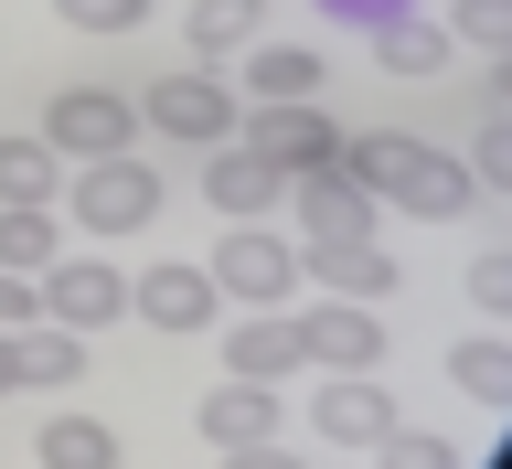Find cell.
Segmentation results:
<instances>
[{
    "label": "cell",
    "mask_w": 512,
    "mask_h": 469,
    "mask_svg": "<svg viewBox=\"0 0 512 469\" xmlns=\"http://www.w3.org/2000/svg\"><path fill=\"white\" fill-rule=\"evenodd\" d=\"M139 107V128H160V139H182V150H214V139H235V86H224L214 64L203 75H160L150 96H128Z\"/></svg>",
    "instance_id": "cell-3"
},
{
    "label": "cell",
    "mask_w": 512,
    "mask_h": 469,
    "mask_svg": "<svg viewBox=\"0 0 512 469\" xmlns=\"http://www.w3.org/2000/svg\"><path fill=\"white\" fill-rule=\"evenodd\" d=\"M54 256H64L54 203H0V267H11V278H43Z\"/></svg>",
    "instance_id": "cell-18"
},
{
    "label": "cell",
    "mask_w": 512,
    "mask_h": 469,
    "mask_svg": "<svg viewBox=\"0 0 512 469\" xmlns=\"http://www.w3.org/2000/svg\"><path fill=\"white\" fill-rule=\"evenodd\" d=\"M0 395H22V342L0 331Z\"/></svg>",
    "instance_id": "cell-30"
},
{
    "label": "cell",
    "mask_w": 512,
    "mask_h": 469,
    "mask_svg": "<svg viewBox=\"0 0 512 469\" xmlns=\"http://www.w3.org/2000/svg\"><path fill=\"white\" fill-rule=\"evenodd\" d=\"M43 150L54 160H107V150H139V107L118 86H64L43 107Z\"/></svg>",
    "instance_id": "cell-6"
},
{
    "label": "cell",
    "mask_w": 512,
    "mask_h": 469,
    "mask_svg": "<svg viewBox=\"0 0 512 469\" xmlns=\"http://www.w3.org/2000/svg\"><path fill=\"white\" fill-rule=\"evenodd\" d=\"M32 320V278H11V267H0V331H22Z\"/></svg>",
    "instance_id": "cell-29"
},
{
    "label": "cell",
    "mask_w": 512,
    "mask_h": 469,
    "mask_svg": "<svg viewBox=\"0 0 512 469\" xmlns=\"http://www.w3.org/2000/svg\"><path fill=\"white\" fill-rule=\"evenodd\" d=\"M214 469H310V459H288V438H267V448H214Z\"/></svg>",
    "instance_id": "cell-28"
},
{
    "label": "cell",
    "mask_w": 512,
    "mask_h": 469,
    "mask_svg": "<svg viewBox=\"0 0 512 469\" xmlns=\"http://www.w3.org/2000/svg\"><path fill=\"white\" fill-rule=\"evenodd\" d=\"M310 427H320L331 448H374L384 427H395V395H384V374H331V384L310 395Z\"/></svg>",
    "instance_id": "cell-12"
},
{
    "label": "cell",
    "mask_w": 512,
    "mask_h": 469,
    "mask_svg": "<svg viewBox=\"0 0 512 469\" xmlns=\"http://www.w3.org/2000/svg\"><path fill=\"white\" fill-rule=\"evenodd\" d=\"M192 438L203 448H267L288 438V406H278V384H246V374H224L203 406H192Z\"/></svg>",
    "instance_id": "cell-10"
},
{
    "label": "cell",
    "mask_w": 512,
    "mask_h": 469,
    "mask_svg": "<svg viewBox=\"0 0 512 469\" xmlns=\"http://www.w3.org/2000/svg\"><path fill=\"white\" fill-rule=\"evenodd\" d=\"M214 299H246V310H288V288H299V246H278L267 224H224L214 246Z\"/></svg>",
    "instance_id": "cell-4"
},
{
    "label": "cell",
    "mask_w": 512,
    "mask_h": 469,
    "mask_svg": "<svg viewBox=\"0 0 512 469\" xmlns=\"http://www.w3.org/2000/svg\"><path fill=\"white\" fill-rule=\"evenodd\" d=\"M299 278H320L331 299L384 310V299L406 288V267H395V246H384V235H342V246H299Z\"/></svg>",
    "instance_id": "cell-11"
},
{
    "label": "cell",
    "mask_w": 512,
    "mask_h": 469,
    "mask_svg": "<svg viewBox=\"0 0 512 469\" xmlns=\"http://www.w3.org/2000/svg\"><path fill=\"white\" fill-rule=\"evenodd\" d=\"M278 203L299 214V246H342V235H374V192L352 182L342 160H331V171H299Z\"/></svg>",
    "instance_id": "cell-9"
},
{
    "label": "cell",
    "mask_w": 512,
    "mask_h": 469,
    "mask_svg": "<svg viewBox=\"0 0 512 469\" xmlns=\"http://www.w3.org/2000/svg\"><path fill=\"white\" fill-rule=\"evenodd\" d=\"M502 22H512V0H459V22H438V32H448V43H470V54H491Z\"/></svg>",
    "instance_id": "cell-26"
},
{
    "label": "cell",
    "mask_w": 512,
    "mask_h": 469,
    "mask_svg": "<svg viewBox=\"0 0 512 469\" xmlns=\"http://www.w3.org/2000/svg\"><path fill=\"white\" fill-rule=\"evenodd\" d=\"M288 331H299V363L320 374H384V320L363 299H310V310H288Z\"/></svg>",
    "instance_id": "cell-8"
},
{
    "label": "cell",
    "mask_w": 512,
    "mask_h": 469,
    "mask_svg": "<svg viewBox=\"0 0 512 469\" xmlns=\"http://www.w3.org/2000/svg\"><path fill=\"white\" fill-rule=\"evenodd\" d=\"M32 320H54V331H107V320H128V278L107 256H54V267L32 278Z\"/></svg>",
    "instance_id": "cell-5"
},
{
    "label": "cell",
    "mask_w": 512,
    "mask_h": 469,
    "mask_svg": "<svg viewBox=\"0 0 512 469\" xmlns=\"http://www.w3.org/2000/svg\"><path fill=\"white\" fill-rule=\"evenodd\" d=\"M448 384H459L470 406L502 416V395H512V352H502V331H470V342H448Z\"/></svg>",
    "instance_id": "cell-20"
},
{
    "label": "cell",
    "mask_w": 512,
    "mask_h": 469,
    "mask_svg": "<svg viewBox=\"0 0 512 469\" xmlns=\"http://www.w3.org/2000/svg\"><path fill=\"white\" fill-rule=\"evenodd\" d=\"M342 171L374 192V203L416 214V224H459V214H480V182H470L448 150L406 139V128H342Z\"/></svg>",
    "instance_id": "cell-1"
},
{
    "label": "cell",
    "mask_w": 512,
    "mask_h": 469,
    "mask_svg": "<svg viewBox=\"0 0 512 469\" xmlns=\"http://www.w3.org/2000/svg\"><path fill=\"white\" fill-rule=\"evenodd\" d=\"M75 32H150V0H54Z\"/></svg>",
    "instance_id": "cell-25"
},
{
    "label": "cell",
    "mask_w": 512,
    "mask_h": 469,
    "mask_svg": "<svg viewBox=\"0 0 512 469\" xmlns=\"http://www.w3.org/2000/svg\"><path fill=\"white\" fill-rule=\"evenodd\" d=\"M256 32H267V0H192V54H203V64L246 54Z\"/></svg>",
    "instance_id": "cell-21"
},
{
    "label": "cell",
    "mask_w": 512,
    "mask_h": 469,
    "mask_svg": "<svg viewBox=\"0 0 512 469\" xmlns=\"http://www.w3.org/2000/svg\"><path fill=\"white\" fill-rule=\"evenodd\" d=\"M278 192H288V171H278V160H256L246 139H214V150H203V203H224L235 224H256Z\"/></svg>",
    "instance_id": "cell-14"
},
{
    "label": "cell",
    "mask_w": 512,
    "mask_h": 469,
    "mask_svg": "<svg viewBox=\"0 0 512 469\" xmlns=\"http://www.w3.org/2000/svg\"><path fill=\"white\" fill-rule=\"evenodd\" d=\"M320 75H331L320 43H267V32L246 43V96L256 107H299V96H320Z\"/></svg>",
    "instance_id": "cell-15"
},
{
    "label": "cell",
    "mask_w": 512,
    "mask_h": 469,
    "mask_svg": "<svg viewBox=\"0 0 512 469\" xmlns=\"http://www.w3.org/2000/svg\"><path fill=\"white\" fill-rule=\"evenodd\" d=\"M235 139H246L256 160H278L288 182H299V171H331V160H342V128L320 118V96H299V107H235Z\"/></svg>",
    "instance_id": "cell-7"
},
{
    "label": "cell",
    "mask_w": 512,
    "mask_h": 469,
    "mask_svg": "<svg viewBox=\"0 0 512 469\" xmlns=\"http://www.w3.org/2000/svg\"><path fill=\"white\" fill-rule=\"evenodd\" d=\"M470 310H480V320H502V310H512V278H502V256H480V267H470Z\"/></svg>",
    "instance_id": "cell-27"
},
{
    "label": "cell",
    "mask_w": 512,
    "mask_h": 469,
    "mask_svg": "<svg viewBox=\"0 0 512 469\" xmlns=\"http://www.w3.org/2000/svg\"><path fill=\"white\" fill-rule=\"evenodd\" d=\"M32 469H128V448H118L107 416H54V427L32 438Z\"/></svg>",
    "instance_id": "cell-17"
},
{
    "label": "cell",
    "mask_w": 512,
    "mask_h": 469,
    "mask_svg": "<svg viewBox=\"0 0 512 469\" xmlns=\"http://www.w3.org/2000/svg\"><path fill=\"white\" fill-rule=\"evenodd\" d=\"M22 384H86V331H54V320H22Z\"/></svg>",
    "instance_id": "cell-22"
},
{
    "label": "cell",
    "mask_w": 512,
    "mask_h": 469,
    "mask_svg": "<svg viewBox=\"0 0 512 469\" xmlns=\"http://www.w3.org/2000/svg\"><path fill=\"white\" fill-rule=\"evenodd\" d=\"M448 54H459V43H448L438 22H416V11H384V22H374V64H384V75H438Z\"/></svg>",
    "instance_id": "cell-19"
},
{
    "label": "cell",
    "mask_w": 512,
    "mask_h": 469,
    "mask_svg": "<svg viewBox=\"0 0 512 469\" xmlns=\"http://www.w3.org/2000/svg\"><path fill=\"white\" fill-rule=\"evenodd\" d=\"M224 374H246V384H278L299 374V331H288V310H256L224 331Z\"/></svg>",
    "instance_id": "cell-16"
},
{
    "label": "cell",
    "mask_w": 512,
    "mask_h": 469,
    "mask_svg": "<svg viewBox=\"0 0 512 469\" xmlns=\"http://www.w3.org/2000/svg\"><path fill=\"white\" fill-rule=\"evenodd\" d=\"M374 469H459V448L427 438V427H384V438H374Z\"/></svg>",
    "instance_id": "cell-24"
},
{
    "label": "cell",
    "mask_w": 512,
    "mask_h": 469,
    "mask_svg": "<svg viewBox=\"0 0 512 469\" xmlns=\"http://www.w3.org/2000/svg\"><path fill=\"white\" fill-rule=\"evenodd\" d=\"M160 203H171V192H160V171H150L139 150L75 160V224H86V235H139Z\"/></svg>",
    "instance_id": "cell-2"
},
{
    "label": "cell",
    "mask_w": 512,
    "mask_h": 469,
    "mask_svg": "<svg viewBox=\"0 0 512 469\" xmlns=\"http://www.w3.org/2000/svg\"><path fill=\"white\" fill-rule=\"evenodd\" d=\"M54 171L64 160L43 150V128H11L0 139V203H54Z\"/></svg>",
    "instance_id": "cell-23"
},
{
    "label": "cell",
    "mask_w": 512,
    "mask_h": 469,
    "mask_svg": "<svg viewBox=\"0 0 512 469\" xmlns=\"http://www.w3.org/2000/svg\"><path fill=\"white\" fill-rule=\"evenodd\" d=\"M128 310L150 320V331H214V278H203V267H182V256H171V267H150V278H128Z\"/></svg>",
    "instance_id": "cell-13"
}]
</instances>
